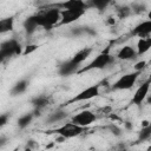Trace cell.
Returning <instances> with one entry per match:
<instances>
[{"label":"cell","instance_id":"9a60e30c","mask_svg":"<svg viewBox=\"0 0 151 151\" xmlns=\"http://www.w3.org/2000/svg\"><path fill=\"white\" fill-rule=\"evenodd\" d=\"M151 48V35L145 37V38H139L137 42V53L138 55H142L146 53Z\"/></svg>","mask_w":151,"mask_h":151},{"label":"cell","instance_id":"9c48e42d","mask_svg":"<svg viewBox=\"0 0 151 151\" xmlns=\"http://www.w3.org/2000/svg\"><path fill=\"white\" fill-rule=\"evenodd\" d=\"M80 64L73 61L72 59L63 63L59 68H58V73L61 76V77H68L71 74H74V73H78V71L80 70Z\"/></svg>","mask_w":151,"mask_h":151},{"label":"cell","instance_id":"6da1fadb","mask_svg":"<svg viewBox=\"0 0 151 151\" xmlns=\"http://www.w3.org/2000/svg\"><path fill=\"white\" fill-rule=\"evenodd\" d=\"M35 21L39 27H44L46 29L53 27L55 24L60 22L61 19V9L59 8H50L42 13L34 14Z\"/></svg>","mask_w":151,"mask_h":151},{"label":"cell","instance_id":"4316f807","mask_svg":"<svg viewBox=\"0 0 151 151\" xmlns=\"http://www.w3.org/2000/svg\"><path fill=\"white\" fill-rule=\"evenodd\" d=\"M8 118H9V114H8V113H2V114L0 116V126H1V127L7 124Z\"/></svg>","mask_w":151,"mask_h":151},{"label":"cell","instance_id":"f546056e","mask_svg":"<svg viewBox=\"0 0 151 151\" xmlns=\"http://www.w3.org/2000/svg\"><path fill=\"white\" fill-rule=\"evenodd\" d=\"M110 129H111L112 133H114V134H117V136H119V134H120V129H118L116 125H111V126H110Z\"/></svg>","mask_w":151,"mask_h":151},{"label":"cell","instance_id":"7a4b0ae2","mask_svg":"<svg viewBox=\"0 0 151 151\" xmlns=\"http://www.w3.org/2000/svg\"><path fill=\"white\" fill-rule=\"evenodd\" d=\"M109 50H110V48L107 47L105 51H103L101 53H99L98 55H96L94 59H93L90 64H87L86 66L81 67V68L78 71V74L84 73V72H87V71H91V70H103V68H105L107 65H110V64L113 61V57L109 53Z\"/></svg>","mask_w":151,"mask_h":151},{"label":"cell","instance_id":"484cf974","mask_svg":"<svg viewBox=\"0 0 151 151\" xmlns=\"http://www.w3.org/2000/svg\"><path fill=\"white\" fill-rule=\"evenodd\" d=\"M131 8L130 7H127V6H123V7H120L119 9H118V13H119V17H126V15H129L130 13H131Z\"/></svg>","mask_w":151,"mask_h":151},{"label":"cell","instance_id":"4dcf8cb0","mask_svg":"<svg viewBox=\"0 0 151 151\" xmlns=\"http://www.w3.org/2000/svg\"><path fill=\"white\" fill-rule=\"evenodd\" d=\"M146 103H147L149 105H151V94L147 96V98H146Z\"/></svg>","mask_w":151,"mask_h":151},{"label":"cell","instance_id":"cb8c5ba5","mask_svg":"<svg viewBox=\"0 0 151 151\" xmlns=\"http://www.w3.org/2000/svg\"><path fill=\"white\" fill-rule=\"evenodd\" d=\"M86 33V27H73L71 29V34L74 37H79Z\"/></svg>","mask_w":151,"mask_h":151},{"label":"cell","instance_id":"603a6c76","mask_svg":"<svg viewBox=\"0 0 151 151\" xmlns=\"http://www.w3.org/2000/svg\"><path fill=\"white\" fill-rule=\"evenodd\" d=\"M110 1L111 0H87L86 2L90 8H96L98 11H103L109 6Z\"/></svg>","mask_w":151,"mask_h":151},{"label":"cell","instance_id":"2e32d148","mask_svg":"<svg viewBox=\"0 0 151 151\" xmlns=\"http://www.w3.org/2000/svg\"><path fill=\"white\" fill-rule=\"evenodd\" d=\"M91 53H92V48H91V47H84V48L79 50L71 59H72L73 61H76V63H78V64L81 65V64L90 57Z\"/></svg>","mask_w":151,"mask_h":151},{"label":"cell","instance_id":"30bf717a","mask_svg":"<svg viewBox=\"0 0 151 151\" xmlns=\"http://www.w3.org/2000/svg\"><path fill=\"white\" fill-rule=\"evenodd\" d=\"M85 14L84 11H72V9H61L60 25H68L77 21Z\"/></svg>","mask_w":151,"mask_h":151},{"label":"cell","instance_id":"277c9868","mask_svg":"<svg viewBox=\"0 0 151 151\" xmlns=\"http://www.w3.org/2000/svg\"><path fill=\"white\" fill-rule=\"evenodd\" d=\"M22 54V47L20 42L15 39H7L1 42L0 46V58L4 61L5 59H8L13 55H20Z\"/></svg>","mask_w":151,"mask_h":151},{"label":"cell","instance_id":"ac0fdd59","mask_svg":"<svg viewBox=\"0 0 151 151\" xmlns=\"http://www.w3.org/2000/svg\"><path fill=\"white\" fill-rule=\"evenodd\" d=\"M22 26H24V28H25V31H26L27 34H32L39 27L38 24H37V21H35L34 14L31 15V17H28V18H26L25 21H24V24H22Z\"/></svg>","mask_w":151,"mask_h":151},{"label":"cell","instance_id":"1f68e13d","mask_svg":"<svg viewBox=\"0 0 151 151\" xmlns=\"http://www.w3.org/2000/svg\"><path fill=\"white\" fill-rule=\"evenodd\" d=\"M147 19H150V20H151V11L147 13Z\"/></svg>","mask_w":151,"mask_h":151},{"label":"cell","instance_id":"8992f818","mask_svg":"<svg viewBox=\"0 0 151 151\" xmlns=\"http://www.w3.org/2000/svg\"><path fill=\"white\" fill-rule=\"evenodd\" d=\"M99 88H100V84H96V85H91L86 88H84L83 91H80L79 93H77L72 99H70L67 104H72V103H78V101H86L90 100L92 98H96L99 96Z\"/></svg>","mask_w":151,"mask_h":151},{"label":"cell","instance_id":"5b68a950","mask_svg":"<svg viewBox=\"0 0 151 151\" xmlns=\"http://www.w3.org/2000/svg\"><path fill=\"white\" fill-rule=\"evenodd\" d=\"M140 72L139 71H133L130 73H126L122 76L118 80H116L112 85V90H130L131 87L134 86Z\"/></svg>","mask_w":151,"mask_h":151},{"label":"cell","instance_id":"d6986e66","mask_svg":"<svg viewBox=\"0 0 151 151\" xmlns=\"http://www.w3.org/2000/svg\"><path fill=\"white\" fill-rule=\"evenodd\" d=\"M50 103V99L45 94H40V96H37L32 99V104H33V107L37 109V110H41L44 109L45 106H47Z\"/></svg>","mask_w":151,"mask_h":151},{"label":"cell","instance_id":"f1b7e54d","mask_svg":"<svg viewBox=\"0 0 151 151\" xmlns=\"http://www.w3.org/2000/svg\"><path fill=\"white\" fill-rule=\"evenodd\" d=\"M145 65H146V61H139V63H137L136 65H134V71H139V72H142V70L145 67Z\"/></svg>","mask_w":151,"mask_h":151},{"label":"cell","instance_id":"7c38bea8","mask_svg":"<svg viewBox=\"0 0 151 151\" xmlns=\"http://www.w3.org/2000/svg\"><path fill=\"white\" fill-rule=\"evenodd\" d=\"M61 7V9H72V11H84L86 12V9H88V5L86 1L84 0H66L63 4L59 5Z\"/></svg>","mask_w":151,"mask_h":151},{"label":"cell","instance_id":"ffe728a7","mask_svg":"<svg viewBox=\"0 0 151 151\" xmlns=\"http://www.w3.org/2000/svg\"><path fill=\"white\" fill-rule=\"evenodd\" d=\"M14 27V18L9 17V18H5L0 20V32L1 33H6V32H11Z\"/></svg>","mask_w":151,"mask_h":151},{"label":"cell","instance_id":"52a82bcc","mask_svg":"<svg viewBox=\"0 0 151 151\" xmlns=\"http://www.w3.org/2000/svg\"><path fill=\"white\" fill-rule=\"evenodd\" d=\"M150 86H151V77L149 79H146L144 83H142L138 88L136 90L134 94L132 96L131 99V104L136 105V106H140L147 98L149 96V91H150Z\"/></svg>","mask_w":151,"mask_h":151},{"label":"cell","instance_id":"d4e9b609","mask_svg":"<svg viewBox=\"0 0 151 151\" xmlns=\"http://www.w3.org/2000/svg\"><path fill=\"white\" fill-rule=\"evenodd\" d=\"M131 9H132V12H134V13H142V12H144L146 8H145V5H143V4H133V5L131 6Z\"/></svg>","mask_w":151,"mask_h":151},{"label":"cell","instance_id":"8fae6325","mask_svg":"<svg viewBox=\"0 0 151 151\" xmlns=\"http://www.w3.org/2000/svg\"><path fill=\"white\" fill-rule=\"evenodd\" d=\"M131 34L134 37H138V38H145V37L151 35V20L147 19V20L142 21L138 25H136L132 28Z\"/></svg>","mask_w":151,"mask_h":151},{"label":"cell","instance_id":"83f0119b","mask_svg":"<svg viewBox=\"0 0 151 151\" xmlns=\"http://www.w3.org/2000/svg\"><path fill=\"white\" fill-rule=\"evenodd\" d=\"M37 48H38V46H37V45H29V46H26V50L22 52V55H26V54H28V53H31V52L35 51Z\"/></svg>","mask_w":151,"mask_h":151},{"label":"cell","instance_id":"5bb4252c","mask_svg":"<svg viewBox=\"0 0 151 151\" xmlns=\"http://www.w3.org/2000/svg\"><path fill=\"white\" fill-rule=\"evenodd\" d=\"M28 85H29V81L27 79H21L19 81H17L9 90V93L12 97H17V96H20L22 93L26 92V90L28 88Z\"/></svg>","mask_w":151,"mask_h":151},{"label":"cell","instance_id":"e0dca14e","mask_svg":"<svg viewBox=\"0 0 151 151\" xmlns=\"http://www.w3.org/2000/svg\"><path fill=\"white\" fill-rule=\"evenodd\" d=\"M66 117H67V112H66V111H64V110H57V111L52 112V113L47 117L46 123H48V124L59 123V122H61L63 119H65Z\"/></svg>","mask_w":151,"mask_h":151},{"label":"cell","instance_id":"ba28073f","mask_svg":"<svg viewBox=\"0 0 151 151\" xmlns=\"http://www.w3.org/2000/svg\"><path fill=\"white\" fill-rule=\"evenodd\" d=\"M97 119L96 114L88 110H84L77 114H74L71 119V122H73L74 124L79 125V126H83V127H87L88 125H91L92 123H94Z\"/></svg>","mask_w":151,"mask_h":151},{"label":"cell","instance_id":"4fadbf2b","mask_svg":"<svg viewBox=\"0 0 151 151\" xmlns=\"http://www.w3.org/2000/svg\"><path fill=\"white\" fill-rule=\"evenodd\" d=\"M137 55H138L137 50H134V48H133L132 46H130V45H125V46H123V47L119 50V52H118V54H117V58L120 59V60H132V59H134Z\"/></svg>","mask_w":151,"mask_h":151},{"label":"cell","instance_id":"3957f363","mask_svg":"<svg viewBox=\"0 0 151 151\" xmlns=\"http://www.w3.org/2000/svg\"><path fill=\"white\" fill-rule=\"evenodd\" d=\"M85 130H86V127L79 126V125L74 124L73 122H68V123H65L61 126L50 131L48 133H57V134L61 136L63 138L68 139V138H74V137L80 136Z\"/></svg>","mask_w":151,"mask_h":151},{"label":"cell","instance_id":"44dd1931","mask_svg":"<svg viewBox=\"0 0 151 151\" xmlns=\"http://www.w3.org/2000/svg\"><path fill=\"white\" fill-rule=\"evenodd\" d=\"M149 139H151V122H149L146 125H143L138 133V142H146Z\"/></svg>","mask_w":151,"mask_h":151},{"label":"cell","instance_id":"7402d4cb","mask_svg":"<svg viewBox=\"0 0 151 151\" xmlns=\"http://www.w3.org/2000/svg\"><path fill=\"white\" fill-rule=\"evenodd\" d=\"M35 116H34V113L33 112H29V113H25V114H22L21 117H19V119H18V126L20 127V129H26L31 123H32V120H33V118H34Z\"/></svg>","mask_w":151,"mask_h":151}]
</instances>
